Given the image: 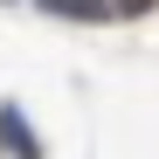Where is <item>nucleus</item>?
I'll return each instance as SVG.
<instances>
[{"instance_id":"nucleus-1","label":"nucleus","mask_w":159,"mask_h":159,"mask_svg":"<svg viewBox=\"0 0 159 159\" xmlns=\"http://www.w3.org/2000/svg\"><path fill=\"white\" fill-rule=\"evenodd\" d=\"M0 145H7L14 159H35V152H42V145H35V131L21 125V111H0Z\"/></svg>"},{"instance_id":"nucleus-3","label":"nucleus","mask_w":159,"mask_h":159,"mask_svg":"<svg viewBox=\"0 0 159 159\" xmlns=\"http://www.w3.org/2000/svg\"><path fill=\"white\" fill-rule=\"evenodd\" d=\"M111 7H118V14H152L159 0H111Z\"/></svg>"},{"instance_id":"nucleus-2","label":"nucleus","mask_w":159,"mask_h":159,"mask_svg":"<svg viewBox=\"0 0 159 159\" xmlns=\"http://www.w3.org/2000/svg\"><path fill=\"white\" fill-rule=\"evenodd\" d=\"M111 0H42V14H62V21H104Z\"/></svg>"}]
</instances>
